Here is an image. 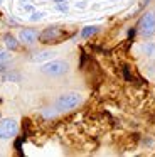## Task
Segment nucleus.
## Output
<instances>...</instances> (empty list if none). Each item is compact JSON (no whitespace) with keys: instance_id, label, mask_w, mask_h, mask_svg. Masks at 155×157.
<instances>
[{"instance_id":"nucleus-7","label":"nucleus","mask_w":155,"mask_h":157,"mask_svg":"<svg viewBox=\"0 0 155 157\" xmlns=\"http://www.w3.org/2000/svg\"><path fill=\"white\" fill-rule=\"evenodd\" d=\"M54 56H56V52L47 49V51H39V52H36V54H32L30 56V61L32 63H46V61H51Z\"/></svg>"},{"instance_id":"nucleus-13","label":"nucleus","mask_w":155,"mask_h":157,"mask_svg":"<svg viewBox=\"0 0 155 157\" xmlns=\"http://www.w3.org/2000/svg\"><path fill=\"white\" fill-rule=\"evenodd\" d=\"M44 15H46V12H32L30 21H32V22H39L40 19H44Z\"/></svg>"},{"instance_id":"nucleus-17","label":"nucleus","mask_w":155,"mask_h":157,"mask_svg":"<svg viewBox=\"0 0 155 157\" xmlns=\"http://www.w3.org/2000/svg\"><path fill=\"white\" fill-rule=\"evenodd\" d=\"M76 7L78 9H84V7H88V2H78Z\"/></svg>"},{"instance_id":"nucleus-14","label":"nucleus","mask_w":155,"mask_h":157,"mask_svg":"<svg viewBox=\"0 0 155 157\" xmlns=\"http://www.w3.org/2000/svg\"><path fill=\"white\" fill-rule=\"evenodd\" d=\"M123 76L127 81H131V75H130V66H123Z\"/></svg>"},{"instance_id":"nucleus-16","label":"nucleus","mask_w":155,"mask_h":157,"mask_svg":"<svg viewBox=\"0 0 155 157\" xmlns=\"http://www.w3.org/2000/svg\"><path fill=\"white\" fill-rule=\"evenodd\" d=\"M22 7H24V10H27V12H34V7H32V5H29V4H24Z\"/></svg>"},{"instance_id":"nucleus-15","label":"nucleus","mask_w":155,"mask_h":157,"mask_svg":"<svg viewBox=\"0 0 155 157\" xmlns=\"http://www.w3.org/2000/svg\"><path fill=\"white\" fill-rule=\"evenodd\" d=\"M56 9H57V10H61V12H67V9H69V7H67L66 2H61V4H56Z\"/></svg>"},{"instance_id":"nucleus-20","label":"nucleus","mask_w":155,"mask_h":157,"mask_svg":"<svg viewBox=\"0 0 155 157\" xmlns=\"http://www.w3.org/2000/svg\"><path fill=\"white\" fill-rule=\"evenodd\" d=\"M2 2H3V0H0V4H2Z\"/></svg>"},{"instance_id":"nucleus-3","label":"nucleus","mask_w":155,"mask_h":157,"mask_svg":"<svg viewBox=\"0 0 155 157\" xmlns=\"http://www.w3.org/2000/svg\"><path fill=\"white\" fill-rule=\"evenodd\" d=\"M62 37V31L59 25H49L39 34V41L42 44H54V42H61Z\"/></svg>"},{"instance_id":"nucleus-11","label":"nucleus","mask_w":155,"mask_h":157,"mask_svg":"<svg viewBox=\"0 0 155 157\" xmlns=\"http://www.w3.org/2000/svg\"><path fill=\"white\" fill-rule=\"evenodd\" d=\"M10 59V54L7 51H0V71L5 68V63Z\"/></svg>"},{"instance_id":"nucleus-9","label":"nucleus","mask_w":155,"mask_h":157,"mask_svg":"<svg viewBox=\"0 0 155 157\" xmlns=\"http://www.w3.org/2000/svg\"><path fill=\"white\" fill-rule=\"evenodd\" d=\"M98 31H100V27H98V25H88V27H84L83 31H81V37L88 39V37H91V36H94Z\"/></svg>"},{"instance_id":"nucleus-1","label":"nucleus","mask_w":155,"mask_h":157,"mask_svg":"<svg viewBox=\"0 0 155 157\" xmlns=\"http://www.w3.org/2000/svg\"><path fill=\"white\" fill-rule=\"evenodd\" d=\"M81 101H83V96H81L79 93L78 91H69V93H62L61 96H57L54 106H56L57 112H67V110L76 108Z\"/></svg>"},{"instance_id":"nucleus-8","label":"nucleus","mask_w":155,"mask_h":157,"mask_svg":"<svg viewBox=\"0 0 155 157\" xmlns=\"http://www.w3.org/2000/svg\"><path fill=\"white\" fill-rule=\"evenodd\" d=\"M3 41H5V46L10 49V51H13V49L19 48V41H17L12 34H5L3 36Z\"/></svg>"},{"instance_id":"nucleus-6","label":"nucleus","mask_w":155,"mask_h":157,"mask_svg":"<svg viewBox=\"0 0 155 157\" xmlns=\"http://www.w3.org/2000/svg\"><path fill=\"white\" fill-rule=\"evenodd\" d=\"M39 37V32L36 29H22L19 32V39L24 42V44H34Z\"/></svg>"},{"instance_id":"nucleus-19","label":"nucleus","mask_w":155,"mask_h":157,"mask_svg":"<svg viewBox=\"0 0 155 157\" xmlns=\"http://www.w3.org/2000/svg\"><path fill=\"white\" fill-rule=\"evenodd\" d=\"M61 2H67V0H54V4H61Z\"/></svg>"},{"instance_id":"nucleus-12","label":"nucleus","mask_w":155,"mask_h":157,"mask_svg":"<svg viewBox=\"0 0 155 157\" xmlns=\"http://www.w3.org/2000/svg\"><path fill=\"white\" fill-rule=\"evenodd\" d=\"M3 81H20V75L19 73H7V75H3Z\"/></svg>"},{"instance_id":"nucleus-18","label":"nucleus","mask_w":155,"mask_h":157,"mask_svg":"<svg viewBox=\"0 0 155 157\" xmlns=\"http://www.w3.org/2000/svg\"><path fill=\"white\" fill-rule=\"evenodd\" d=\"M15 147H17V150H19V152H22V149H20V147H22V140H17Z\"/></svg>"},{"instance_id":"nucleus-5","label":"nucleus","mask_w":155,"mask_h":157,"mask_svg":"<svg viewBox=\"0 0 155 157\" xmlns=\"http://www.w3.org/2000/svg\"><path fill=\"white\" fill-rule=\"evenodd\" d=\"M17 130H19V125L13 118H5V120H0V139L7 140V139H12L15 137Z\"/></svg>"},{"instance_id":"nucleus-10","label":"nucleus","mask_w":155,"mask_h":157,"mask_svg":"<svg viewBox=\"0 0 155 157\" xmlns=\"http://www.w3.org/2000/svg\"><path fill=\"white\" fill-rule=\"evenodd\" d=\"M140 49L145 56H153L155 54V44L153 42H145V44L140 46Z\"/></svg>"},{"instance_id":"nucleus-4","label":"nucleus","mask_w":155,"mask_h":157,"mask_svg":"<svg viewBox=\"0 0 155 157\" xmlns=\"http://www.w3.org/2000/svg\"><path fill=\"white\" fill-rule=\"evenodd\" d=\"M138 32L143 37H150V36L155 34V14L153 12L143 14V17L140 19V24H138Z\"/></svg>"},{"instance_id":"nucleus-2","label":"nucleus","mask_w":155,"mask_h":157,"mask_svg":"<svg viewBox=\"0 0 155 157\" xmlns=\"http://www.w3.org/2000/svg\"><path fill=\"white\" fill-rule=\"evenodd\" d=\"M40 71H42L44 75H47V76L57 78V76H62V75H66V73L69 71V63L62 61V59H51V61L44 63L42 68H40Z\"/></svg>"}]
</instances>
